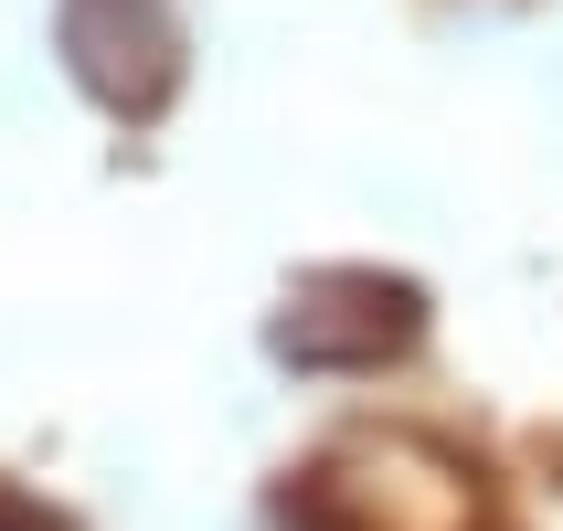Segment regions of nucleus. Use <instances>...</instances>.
Listing matches in <instances>:
<instances>
[{"mask_svg":"<svg viewBox=\"0 0 563 531\" xmlns=\"http://www.w3.org/2000/svg\"><path fill=\"white\" fill-rule=\"evenodd\" d=\"M0 531H75V521H64V510H43L32 489H11V478H0Z\"/></svg>","mask_w":563,"mask_h":531,"instance_id":"7ed1b4c3","label":"nucleus"},{"mask_svg":"<svg viewBox=\"0 0 563 531\" xmlns=\"http://www.w3.org/2000/svg\"><path fill=\"white\" fill-rule=\"evenodd\" d=\"M64 64L96 107L118 118H159L170 86H181V22L170 0H64Z\"/></svg>","mask_w":563,"mask_h":531,"instance_id":"f257e3e1","label":"nucleus"},{"mask_svg":"<svg viewBox=\"0 0 563 531\" xmlns=\"http://www.w3.org/2000/svg\"><path fill=\"white\" fill-rule=\"evenodd\" d=\"M405 341H415V287H394V277H319L277 319L287 362H383Z\"/></svg>","mask_w":563,"mask_h":531,"instance_id":"f03ea898","label":"nucleus"}]
</instances>
